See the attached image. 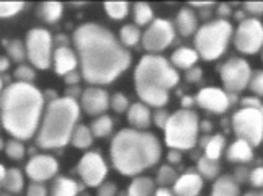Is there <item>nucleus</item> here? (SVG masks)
Wrapping results in <instances>:
<instances>
[{"instance_id": "obj_43", "label": "nucleus", "mask_w": 263, "mask_h": 196, "mask_svg": "<svg viewBox=\"0 0 263 196\" xmlns=\"http://www.w3.org/2000/svg\"><path fill=\"white\" fill-rule=\"evenodd\" d=\"M249 182L252 186H255V188H261L263 186V167L253 168V170L249 173Z\"/></svg>"}, {"instance_id": "obj_6", "label": "nucleus", "mask_w": 263, "mask_h": 196, "mask_svg": "<svg viewBox=\"0 0 263 196\" xmlns=\"http://www.w3.org/2000/svg\"><path fill=\"white\" fill-rule=\"evenodd\" d=\"M234 36V28L228 20H213L195 33V51L204 61L219 59Z\"/></svg>"}, {"instance_id": "obj_12", "label": "nucleus", "mask_w": 263, "mask_h": 196, "mask_svg": "<svg viewBox=\"0 0 263 196\" xmlns=\"http://www.w3.org/2000/svg\"><path fill=\"white\" fill-rule=\"evenodd\" d=\"M252 69L246 59L232 57L221 67V80L228 93H239L249 87Z\"/></svg>"}, {"instance_id": "obj_23", "label": "nucleus", "mask_w": 263, "mask_h": 196, "mask_svg": "<svg viewBox=\"0 0 263 196\" xmlns=\"http://www.w3.org/2000/svg\"><path fill=\"white\" fill-rule=\"evenodd\" d=\"M239 193L240 188L237 180L231 175H222L219 178H216L211 196H239Z\"/></svg>"}, {"instance_id": "obj_37", "label": "nucleus", "mask_w": 263, "mask_h": 196, "mask_svg": "<svg viewBox=\"0 0 263 196\" xmlns=\"http://www.w3.org/2000/svg\"><path fill=\"white\" fill-rule=\"evenodd\" d=\"M25 146L22 141L18 139H10L5 142V154L12 160H22L25 157Z\"/></svg>"}, {"instance_id": "obj_30", "label": "nucleus", "mask_w": 263, "mask_h": 196, "mask_svg": "<svg viewBox=\"0 0 263 196\" xmlns=\"http://www.w3.org/2000/svg\"><path fill=\"white\" fill-rule=\"evenodd\" d=\"M142 40V33L139 26L136 25H124L120 31V43L124 48H133Z\"/></svg>"}, {"instance_id": "obj_19", "label": "nucleus", "mask_w": 263, "mask_h": 196, "mask_svg": "<svg viewBox=\"0 0 263 196\" xmlns=\"http://www.w3.org/2000/svg\"><path fill=\"white\" fill-rule=\"evenodd\" d=\"M128 121L133 126V129L144 131L152 123V111L149 110L147 105H144L141 102L133 103L128 110Z\"/></svg>"}, {"instance_id": "obj_58", "label": "nucleus", "mask_w": 263, "mask_h": 196, "mask_svg": "<svg viewBox=\"0 0 263 196\" xmlns=\"http://www.w3.org/2000/svg\"><path fill=\"white\" fill-rule=\"evenodd\" d=\"M4 177H5V168L0 165V186H2V182H4Z\"/></svg>"}, {"instance_id": "obj_55", "label": "nucleus", "mask_w": 263, "mask_h": 196, "mask_svg": "<svg viewBox=\"0 0 263 196\" xmlns=\"http://www.w3.org/2000/svg\"><path fill=\"white\" fill-rule=\"evenodd\" d=\"M154 196H177V194L168 188H159V190H156Z\"/></svg>"}, {"instance_id": "obj_53", "label": "nucleus", "mask_w": 263, "mask_h": 196, "mask_svg": "<svg viewBox=\"0 0 263 196\" xmlns=\"http://www.w3.org/2000/svg\"><path fill=\"white\" fill-rule=\"evenodd\" d=\"M195 105V98L185 95L181 98V106H183V110H192V106Z\"/></svg>"}, {"instance_id": "obj_3", "label": "nucleus", "mask_w": 263, "mask_h": 196, "mask_svg": "<svg viewBox=\"0 0 263 196\" xmlns=\"http://www.w3.org/2000/svg\"><path fill=\"white\" fill-rule=\"evenodd\" d=\"M111 162L123 175H139L160 159L159 139L147 131L121 129L111 141Z\"/></svg>"}, {"instance_id": "obj_21", "label": "nucleus", "mask_w": 263, "mask_h": 196, "mask_svg": "<svg viewBox=\"0 0 263 196\" xmlns=\"http://www.w3.org/2000/svg\"><path fill=\"white\" fill-rule=\"evenodd\" d=\"M253 159V147L249 142L237 139L228 149V160L234 164H247Z\"/></svg>"}, {"instance_id": "obj_10", "label": "nucleus", "mask_w": 263, "mask_h": 196, "mask_svg": "<svg viewBox=\"0 0 263 196\" xmlns=\"http://www.w3.org/2000/svg\"><path fill=\"white\" fill-rule=\"evenodd\" d=\"M175 25L165 18H154V22L142 33V46L151 54H159L160 51L167 49L175 40Z\"/></svg>"}, {"instance_id": "obj_47", "label": "nucleus", "mask_w": 263, "mask_h": 196, "mask_svg": "<svg viewBox=\"0 0 263 196\" xmlns=\"http://www.w3.org/2000/svg\"><path fill=\"white\" fill-rule=\"evenodd\" d=\"M185 77H186L188 82L196 84V82H199V80H201V77H203V70L195 66V67H192V69H188V72H186Z\"/></svg>"}, {"instance_id": "obj_63", "label": "nucleus", "mask_w": 263, "mask_h": 196, "mask_svg": "<svg viewBox=\"0 0 263 196\" xmlns=\"http://www.w3.org/2000/svg\"><path fill=\"white\" fill-rule=\"evenodd\" d=\"M261 59H263V48H261Z\"/></svg>"}, {"instance_id": "obj_49", "label": "nucleus", "mask_w": 263, "mask_h": 196, "mask_svg": "<svg viewBox=\"0 0 263 196\" xmlns=\"http://www.w3.org/2000/svg\"><path fill=\"white\" fill-rule=\"evenodd\" d=\"M64 80H66V84L69 87H76L79 82H80V74L77 72V70H74V72H70L67 75H64Z\"/></svg>"}, {"instance_id": "obj_48", "label": "nucleus", "mask_w": 263, "mask_h": 196, "mask_svg": "<svg viewBox=\"0 0 263 196\" xmlns=\"http://www.w3.org/2000/svg\"><path fill=\"white\" fill-rule=\"evenodd\" d=\"M246 12L252 15H261L263 13V2H249L246 4Z\"/></svg>"}, {"instance_id": "obj_8", "label": "nucleus", "mask_w": 263, "mask_h": 196, "mask_svg": "<svg viewBox=\"0 0 263 196\" xmlns=\"http://www.w3.org/2000/svg\"><path fill=\"white\" fill-rule=\"evenodd\" d=\"M232 129L239 139L249 142L252 147L263 141V116L260 110L240 108L232 116Z\"/></svg>"}, {"instance_id": "obj_38", "label": "nucleus", "mask_w": 263, "mask_h": 196, "mask_svg": "<svg viewBox=\"0 0 263 196\" xmlns=\"http://www.w3.org/2000/svg\"><path fill=\"white\" fill-rule=\"evenodd\" d=\"M34 77H36L34 69L26 66V64H20L15 69V79L22 84H31L34 80Z\"/></svg>"}, {"instance_id": "obj_31", "label": "nucleus", "mask_w": 263, "mask_h": 196, "mask_svg": "<svg viewBox=\"0 0 263 196\" xmlns=\"http://www.w3.org/2000/svg\"><path fill=\"white\" fill-rule=\"evenodd\" d=\"M38 15L46 23H56L62 16V4L59 2H44L40 5Z\"/></svg>"}, {"instance_id": "obj_64", "label": "nucleus", "mask_w": 263, "mask_h": 196, "mask_svg": "<svg viewBox=\"0 0 263 196\" xmlns=\"http://www.w3.org/2000/svg\"><path fill=\"white\" fill-rule=\"evenodd\" d=\"M0 196H10V194H0Z\"/></svg>"}, {"instance_id": "obj_34", "label": "nucleus", "mask_w": 263, "mask_h": 196, "mask_svg": "<svg viewBox=\"0 0 263 196\" xmlns=\"http://www.w3.org/2000/svg\"><path fill=\"white\" fill-rule=\"evenodd\" d=\"M5 48L8 52V57L15 62H23L26 59V46L18 40H12V41H5Z\"/></svg>"}, {"instance_id": "obj_1", "label": "nucleus", "mask_w": 263, "mask_h": 196, "mask_svg": "<svg viewBox=\"0 0 263 196\" xmlns=\"http://www.w3.org/2000/svg\"><path fill=\"white\" fill-rule=\"evenodd\" d=\"M74 44L82 77L92 85L111 84L131 64L129 51L102 25H80L74 31Z\"/></svg>"}, {"instance_id": "obj_41", "label": "nucleus", "mask_w": 263, "mask_h": 196, "mask_svg": "<svg viewBox=\"0 0 263 196\" xmlns=\"http://www.w3.org/2000/svg\"><path fill=\"white\" fill-rule=\"evenodd\" d=\"M249 88L255 96H263V70H253L249 80Z\"/></svg>"}, {"instance_id": "obj_26", "label": "nucleus", "mask_w": 263, "mask_h": 196, "mask_svg": "<svg viewBox=\"0 0 263 196\" xmlns=\"http://www.w3.org/2000/svg\"><path fill=\"white\" fill-rule=\"evenodd\" d=\"M128 196H154L156 193V185L147 177H138L128 186Z\"/></svg>"}, {"instance_id": "obj_39", "label": "nucleus", "mask_w": 263, "mask_h": 196, "mask_svg": "<svg viewBox=\"0 0 263 196\" xmlns=\"http://www.w3.org/2000/svg\"><path fill=\"white\" fill-rule=\"evenodd\" d=\"M110 106L116 111V113H128L129 110V100L128 96L123 95V93H115L111 98H110Z\"/></svg>"}, {"instance_id": "obj_5", "label": "nucleus", "mask_w": 263, "mask_h": 196, "mask_svg": "<svg viewBox=\"0 0 263 196\" xmlns=\"http://www.w3.org/2000/svg\"><path fill=\"white\" fill-rule=\"evenodd\" d=\"M80 116V105L69 96L56 98L44 108L36 132V144L41 149H59L70 142Z\"/></svg>"}, {"instance_id": "obj_36", "label": "nucleus", "mask_w": 263, "mask_h": 196, "mask_svg": "<svg viewBox=\"0 0 263 196\" xmlns=\"http://www.w3.org/2000/svg\"><path fill=\"white\" fill-rule=\"evenodd\" d=\"M105 12L113 20H123L129 12V5L126 2H106Z\"/></svg>"}, {"instance_id": "obj_45", "label": "nucleus", "mask_w": 263, "mask_h": 196, "mask_svg": "<svg viewBox=\"0 0 263 196\" xmlns=\"http://www.w3.org/2000/svg\"><path fill=\"white\" fill-rule=\"evenodd\" d=\"M26 196H48V188L43 183H31L28 186V193Z\"/></svg>"}, {"instance_id": "obj_32", "label": "nucleus", "mask_w": 263, "mask_h": 196, "mask_svg": "<svg viewBox=\"0 0 263 196\" xmlns=\"http://www.w3.org/2000/svg\"><path fill=\"white\" fill-rule=\"evenodd\" d=\"M133 12H134L136 26H149L154 22V10L149 4H144V2L134 4Z\"/></svg>"}, {"instance_id": "obj_20", "label": "nucleus", "mask_w": 263, "mask_h": 196, "mask_svg": "<svg viewBox=\"0 0 263 196\" xmlns=\"http://www.w3.org/2000/svg\"><path fill=\"white\" fill-rule=\"evenodd\" d=\"M175 30L181 36H192L198 31V18L192 8H181L175 18Z\"/></svg>"}, {"instance_id": "obj_4", "label": "nucleus", "mask_w": 263, "mask_h": 196, "mask_svg": "<svg viewBox=\"0 0 263 196\" xmlns=\"http://www.w3.org/2000/svg\"><path fill=\"white\" fill-rule=\"evenodd\" d=\"M136 90L144 105L162 108L168 102L170 88L177 87L180 75L170 61L159 54L144 56L134 72Z\"/></svg>"}, {"instance_id": "obj_24", "label": "nucleus", "mask_w": 263, "mask_h": 196, "mask_svg": "<svg viewBox=\"0 0 263 196\" xmlns=\"http://www.w3.org/2000/svg\"><path fill=\"white\" fill-rule=\"evenodd\" d=\"M80 191H82V186L76 180L67 177H58L52 183L51 196H77Z\"/></svg>"}, {"instance_id": "obj_27", "label": "nucleus", "mask_w": 263, "mask_h": 196, "mask_svg": "<svg viewBox=\"0 0 263 196\" xmlns=\"http://www.w3.org/2000/svg\"><path fill=\"white\" fill-rule=\"evenodd\" d=\"M2 186L7 193H20L25 186L23 173L18 168H8V170H5Z\"/></svg>"}, {"instance_id": "obj_62", "label": "nucleus", "mask_w": 263, "mask_h": 196, "mask_svg": "<svg viewBox=\"0 0 263 196\" xmlns=\"http://www.w3.org/2000/svg\"><path fill=\"white\" fill-rule=\"evenodd\" d=\"M260 111H261V116H263V106H261V110H260Z\"/></svg>"}, {"instance_id": "obj_56", "label": "nucleus", "mask_w": 263, "mask_h": 196, "mask_svg": "<svg viewBox=\"0 0 263 196\" xmlns=\"http://www.w3.org/2000/svg\"><path fill=\"white\" fill-rule=\"evenodd\" d=\"M213 129V124L210 121H199V131L203 132H210Z\"/></svg>"}, {"instance_id": "obj_15", "label": "nucleus", "mask_w": 263, "mask_h": 196, "mask_svg": "<svg viewBox=\"0 0 263 196\" xmlns=\"http://www.w3.org/2000/svg\"><path fill=\"white\" fill-rule=\"evenodd\" d=\"M58 170H59L58 160L48 154L33 155L28 165H26V173H28V177L34 183H43L51 180L58 173Z\"/></svg>"}, {"instance_id": "obj_52", "label": "nucleus", "mask_w": 263, "mask_h": 196, "mask_svg": "<svg viewBox=\"0 0 263 196\" xmlns=\"http://www.w3.org/2000/svg\"><path fill=\"white\" fill-rule=\"evenodd\" d=\"M80 95H82V92H80V88L77 85L76 87H67L66 96L72 98V100H77V98H80Z\"/></svg>"}, {"instance_id": "obj_40", "label": "nucleus", "mask_w": 263, "mask_h": 196, "mask_svg": "<svg viewBox=\"0 0 263 196\" xmlns=\"http://www.w3.org/2000/svg\"><path fill=\"white\" fill-rule=\"evenodd\" d=\"M23 2H0V18H7V16H13L23 10Z\"/></svg>"}, {"instance_id": "obj_11", "label": "nucleus", "mask_w": 263, "mask_h": 196, "mask_svg": "<svg viewBox=\"0 0 263 196\" xmlns=\"http://www.w3.org/2000/svg\"><path fill=\"white\" fill-rule=\"evenodd\" d=\"M234 44L243 54H255L263 48V23L258 18H246L234 33Z\"/></svg>"}, {"instance_id": "obj_35", "label": "nucleus", "mask_w": 263, "mask_h": 196, "mask_svg": "<svg viewBox=\"0 0 263 196\" xmlns=\"http://www.w3.org/2000/svg\"><path fill=\"white\" fill-rule=\"evenodd\" d=\"M177 178L178 173L172 165H162L157 172V183L160 185V188H167L170 185H175Z\"/></svg>"}, {"instance_id": "obj_14", "label": "nucleus", "mask_w": 263, "mask_h": 196, "mask_svg": "<svg viewBox=\"0 0 263 196\" xmlns=\"http://www.w3.org/2000/svg\"><path fill=\"white\" fill-rule=\"evenodd\" d=\"M195 103H198L199 108L216 113V114L228 111L231 106L229 93L226 90H221V88H214V87H206L203 90H199L195 98Z\"/></svg>"}, {"instance_id": "obj_16", "label": "nucleus", "mask_w": 263, "mask_h": 196, "mask_svg": "<svg viewBox=\"0 0 263 196\" xmlns=\"http://www.w3.org/2000/svg\"><path fill=\"white\" fill-rule=\"evenodd\" d=\"M110 95L105 88L100 87H88L80 95V106L90 116H100L103 114L108 106H110Z\"/></svg>"}, {"instance_id": "obj_28", "label": "nucleus", "mask_w": 263, "mask_h": 196, "mask_svg": "<svg viewBox=\"0 0 263 196\" xmlns=\"http://www.w3.org/2000/svg\"><path fill=\"white\" fill-rule=\"evenodd\" d=\"M93 142V132L85 124H77L74 132H72L70 144L77 149H88Z\"/></svg>"}, {"instance_id": "obj_7", "label": "nucleus", "mask_w": 263, "mask_h": 196, "mask_svg": "<svg viewBox=\"0 0 263 196\" xmlns=\"http://www.w3.org/2000/svg\"><path fill=\"white\" fill-rule=\"evenodd\" d=\"M165 144L175 150H186L196 146L199 120L193 110H178L165 124Z\"/></svg>"}, {"instance_id": "obj_29", "label": "nucleus", "mask_w": 263, "mask_h": 196, "mask_svg": "<svg viewBox=\"0 0 263 196\" xmlns=\"http://www.w3.org/2000/svg\"><path fill=\"white\" fill-rule=\"evenodd\" d=\"M198 173L201 178H206V180H216L217 175H219V160H211L208 157H201L198 160Z\"/></svg>"}, {"instance_id": "obj_13", "label": "nucleus", "mask_w": 263, "mask_h": 196, "mask_svg": "<svg viewBox=\"0 0 263 196\" xmlns=\"http://www.w3.org/2000/svg\"><path fill=\"white\" fill-rule=\"evenodd\" d=\"M77 172L87 186H100L105 182L108 173V167L102 154L98 152H87L77 165Z\"/></svg>"}, {"instance_id": "obj_2", "label": "nucleus", "mask_w": 263, "mask_h": 196, "mask_svg": "<svg viewBox=\"0 0 263 196\" xmlns=\"http://www.w3.org/2000/svg\"><path fill=\"white\" fill-rule=\"evenodd\" d=\"M44 113V96L33 84L15 82L0 93V121L13 139L23 141L38 132Z\"/></svg>"}, {"instance_id": "obj_33", "label": "nucleus", "mask_w": 263, "mask_h": 196, "mask_svg": "<svg viewBox=\"0 0 263 196\" xmlns=\"http://www.w3.org/2000/svg\"><path fill=\"white\" fill-rule=\"evenodd\" d=\"M90 129L93 132V138H106L113 131V120L108 114H100V116L93 120Z\"/></svg>"}, {"instance_id": "obj_17", "label": "nucleus", "mask_w": 263, "mask_h": 196, "mask_svg": "<svg viewBox=\"0 0 263 196\" xmlns=\"http://www.w3.org/2000/svg\"><path fill=\"white\" fill-rule=\"evenodd\" d=\"M52 59H54V69H56V72L62 77L74 72L79 64L77 54L69 46H62V48L54 49Z\"/></svg>"}, {"instance_id": "obj_60", "label": "nucleus", "mask_w": 263, "mask_h": 196, "mask_svg": "<svg viewBox=\"0 0 263 196\" xmlns=\"http://www.w3.org/2000/svg\"><path fill=\"white\" fill-rule=\"evenodd\" d=\"M4 92V80H2V75H0V93Z\"/></svg>"}, {"instance_id": "obj_18", "label": "nucleus", "mask_w": 263, "mask_h": 196, "mask_svg": "<svg viewBox=\"0 0 263 196\" xmlns=\"http://www.w3.org/2000/svg\"><path fill=\"white\" fill-rule=\"evenodd\" d=\"M203 190V178L199 173L188 172L177 178L174 185V193L177 196H198Z\"/></svg>"}, {"instance_id": "obj_25", "label": "nucleus", "mask_w": 263, "mask_h": 196, "mask_svg": "<svg viewBox=\"0 0 263 196\" xmlns=\"http://www.w3.org/2000/svg\"><path fill=\"white\" fill-rule=\"evenodd\" d=\"M224 144H226V139L221 134H216L211 138L204 136L201 141V146L204 149V157L211 159V160H219V157L222 155V150H224Z\"/></svg>"}, {"instance_id": "obj_9", "label": "nucleus", "mask_w": 263, "mask_h": 196, "mask_svg": "<svg viewBox=\"0 0 263 196\" xmlns=\"http://www.w3.org/2000/svg\"><path fill=\"white\" fill-rule=\"evenodd\" d=\"M26 57L38 69H48L52 62V36L44 28H33L26 34Z\"/></svg>"}, {"instance_id": "obj_54", "label": "nucleus", "mask_w": 263, "mask_h": 196, "mask_svg": "<svg viewBox=\"0 0 263 196\" xmlns=\"http://www.w3.org/2000/svg\"><path fill=\"white\" fill-rule=\"evenodd\" d=\"M8 67H10V59L0 56V74H4L5 70H8Z\"/></svg>"}, {"instance_id": "obj_22", "label": "nucleus", "mask_w": 263, "mask_h": 196, "mask_svg": "<svg viewBox=\"0 0 263 196\" xmlns=\"http://www.w3.org/2000/svg\"><path fill=\"white\" fill-rule=\"evenodd\" d=\"M198 59H199V56L193 48H178L174 51V54H172L170 64L175 66L177 69L188 70L196 66Z\"/></svg>"}, {"instance_id": "obj_46", "label": "nucleus", "mask_w": 263, "mask_h": 196, "mask_svg": "<svg viewBox=\"0 0 263 196\" xmlns=\"http://www.w3.org/2000/svg\"><path fill=\"white\" fill-rule=\"evenodd\" d=\"M242 108H253V110H261V102L258 96H246L242 98Z\"/></svg>"}, {"instance_id": "obj_61", "label": "nucleus", "mask_w": 263, "mask_h": 196, "mask_svg": "<svg viewBox=\"0 0 263 196\" xmlns=\"http://www.w3.org/2000/svg\"><path fill=\"white\" fill-rule=\"evenodd\" d=\"M2 149H5V141L0 138V150H2Z\"/></svg>"}, {"instance_id": "obj_59", "label": "nucleus", "mask_w": 263, "mask_h": 196, "mask_svg": "<svg viewBox=\"0 0 263 196\" xmlns=\"http://www.w3.org/2000/svg\"><path fill=\"white\" fill-rule=\"evenodd\" d=\"M243 196H263V191H249L247 194Z\"/></svg>"}, {"instance_id": "obj_50", "label": "nucleus", "mask_w": 263, "mask_h": 196, "mask_svg": "<svg viewBox=\"0 0 263 196\" xmlns=\"http://www.w3.org/2000/svg\"><path fill=\"white\" fill-rule=\"evenodd\" d=\"M232 13L231 10V5L228 4H221L219 7H217V15H219V18L221 20H228V16Z\"/></svg>"}, {"instance_id": "obj_42", "label": "nucleus", "mask_w": 263, "mask_h": 196, "mask_svg": "<svg viewBox=\"0 0 263 196\" xmlns=\"http://www.w3.org/2000/svg\"><path fill=\"white\" fill-rule=\"evenodd\" d=\"M168 118H170V113L165 111V110H162V108H157V111H154V113H152V121L156 123V126H159V128H162V129L165 128V124H167Z\"/></svg>"}, {"instance_id": "obj_51", "label": "nucleus", "mask_w": 263, "mask_h": 196, "mask_svg": "<svg viewBox=\"0 0 263 196\" xmlns=\"http://www.w3.org/2000/svg\"><path fill=\"white\" fill-rule=\"evenodd\" d=\"M167 159H168V162H172V165H174V164H180V160H181V152H180V150H175V149H170V152H168Z\"/></svg>"}, {"instance_id": "obj_57", "label": "nucleus", "mask_w": 263, "mask_h": 196, "mask_svg": "<svg viewBox=\"0 0 263 196\" xmlns=\"http://www.w3.org/2000/svg\"><path fill=\"white\" fill-rule=\"evenodd\" d=\"M213 2H192V7H211Z\"/></svg>"}, {"instance_id": "obj_44", "label": "nucleus", "mask_w": 263, "mask_h": 196, "mask_svg": "<svg viewBox=\"0 0 263 196\" xmlns=\"http://www.w3.org/2000/svg\"><path fill=\"white\" fill-rule=\"evenodd\" d=\"M118 193V188L116 185L111 183V182H103L102 185L98 186V191H97V196H116Z\"/></svg>"}]
</instances>
